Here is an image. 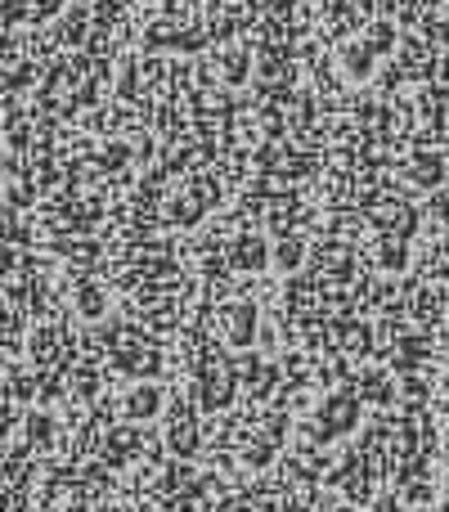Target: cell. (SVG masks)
Instances as JSON below:
<instances>
[{"instance_id": "obj_4", "label": "cell", "mask_w": 449, "mask_h": 512, "mask_svg": "<svg viewBox=\"0 0 449 512\" xmlns=\"http://www.w3.org/2000/svg\"><path fill=\"white\" fill-rule=\"evenodd\" d=\"M441 391H445V396H449V369L441 373Z\"/></svg>"}, {"instance_id": "obj_1", "label": "cell", "mask_w": 449, "mask_h": 512, "mask_svg": "<svg viewBox=\"0 0 449 512\" xmlns=\"http://www.w3.org/2000/svg\"><path fill=\"white\" fill-rule=\"evenodd\" d=\"M364 423V400L351 387H333L315 409V436L319 441H346Z\"/></svg>"}, {"instance_id": "obj_3", "label": "cell", "mask_w": 449, "mask_h": 512, "mask_svg": "<svg viewBox=\"0 0 449 512\" xmlns=\"http://www.w3.org/2000/svg\"><path fill=\"white\" fill-rule=\"evenodd\" d=\"M279 459V445L270 441V436H252V441L243 445V463L252 472H261V468H270V463Z\"/></svg>"}, {"instance_id": "obj_2", "label": "cell", "mask_w": 449, "mask_h": 512, "mask_svg": "<svg viewBox=\"0 0 449 512\" xmlns=\"http://www.w3.org/2000/svg\"><path fill=\"white\" fill-rule=\"evenodd\" d=\"M167 405H171V391L162 387V382H126V387L117 391V418L131 427L158 423V418L167 414Z\"/></svg>"}]
</instances>
